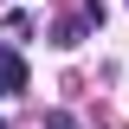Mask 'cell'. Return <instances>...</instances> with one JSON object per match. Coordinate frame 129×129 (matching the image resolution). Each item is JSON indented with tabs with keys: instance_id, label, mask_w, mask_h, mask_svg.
<instances>
[{
	"instance_id": "6da1fadb",
	"label": "cell",
	"mask_w": 129,
	"mask_h": 129,
	"mask_svg": "<svg viewBox=\"0 0 129 129\" xmlns=\"http://www.w3.org/2000/svg\"><path fill=\"white\" fill-rule=\"evenodd\" d=\"M19 90H26V58L0 45V97H19Z\"/></svg>"
},
{
	"instance_id": "7a4b0ae2",
	"label": "cell",
	"mask_w": 129,
	"mask_h": 129,
	"mask_svg": "<svg viewBox=\"0 0 129 129\" xmlns=\"http://www.w3.org/2000/svg\"><path fill=\"white\" fill-rule=\"evenodd\" d=\"M84 26H90V19H64V26H58V39H52V45H64V52H71V45H84Z\"/></svg>"
},
{
	"instance_id": "3957f363",
	"label": "cell",
	"mask_w": 129,
	"mask_h": 129,
	"mask_svg": "<svg viewBox=\"0 0 129 129\" xmlns=\"http://www.w3.org/2000/svg\"><path fill=\"white\" fill-rule=\"evenodd\" d=\"M45 129H78V116H71V110H52V116H45Z\"/></svg>"
},
{
	"instance_id": "277c9868",
	"label": "cell",
	"mask_w": 129,
	"mask_h": 129,
	"mask_svg": "<svg viewBox=\"0 0 129 129\" xmlns=\"http://www.w3.org/2000/svg\"><path fill=\"white\" fill-rule=\"evenodd\" d=\"M0 129H7V123H0Z\"/></svg>"
}]
</instances>
